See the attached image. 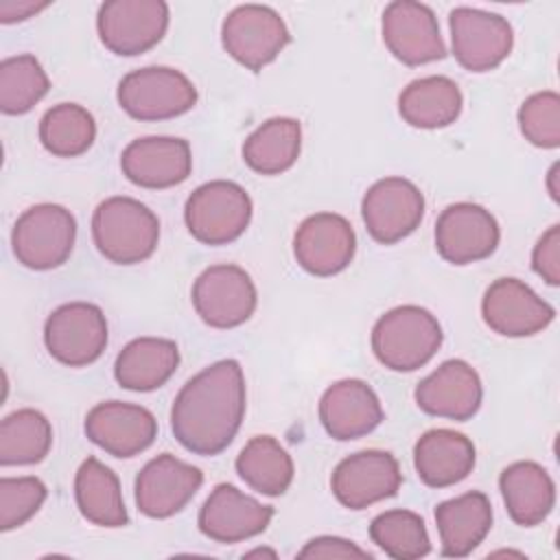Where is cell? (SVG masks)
<instances>
[{"mask_svg": "<svg viewBox=\"0 0 560 560\" xmlns=\"http://www.w3.org/2000/svg\"><path fill=\"white\" fill-rule=\"evenodd\" d=\"M238 477L265 497H280L289 490L295 466L289 451L273 435H254L236 455Z\"/></svg>", "mask_w": 560, "mask_h": 560, "instance_id": "4dcf8cb0", "label": "cell"}, {"mask_svg": "<svg viewBox=\"0 0 560 560\" xmlns=\"http://www.w3.org/2000/svg\"><path fill=\"white\" fill-rule=\"evenodd\" d=\"M44 343L48 354L61 365H90L107 346V319L92 302L61 304L46 317Z\"/></svg>", "mask_w": 560, "mask_h": 560, "instance_id": "30bf717a", "label": "cell"}, {"mask_svg": "<svg viewBox=\"0 0 560 560\" xmlns=\"http://www.w3.org/2000/svg\"><path fill=\"white\" fill-rule=\"evenodd\" d=\"M486 326L503 337H532L545 330L556 311L518 278H497L481 298Z\"/></svg>", "mask_w": 560, "mask_h": 560, "instance_id": "ac0fdd59", "label": "cell"}, {"mask_svg": "<svg viewBox=\"0 0 560 560\" xmlns=\"http://www.w3.org/2000/svg\"><path fill=\"white\" fill-rule=\"evenodd\" d=\"M532 269L549 284H560V225H551L532 249Z\"/></svg>", "mask_w": 560, "mask_h": 560, "instance_id": "74e56055", "label": "cell"}, {"mask_svg": "<svg viewBox=\"0 0 560 560\" xmlns=\"http://www.w3.org/2000/svg\"><path fill=\"white\" fill-rule=\"evenodd\" d=\"M85 435L105 453L127 459L147 451L158 438L155 416L133 402L105 400L85 416Z\"/></svg>", "mask_w": 560, "mask_h": 560, "instance_id": "d6986e66", "label": "cell"}, {"mask_svg": "<svg viewBox=\"0 0 560 560\" xmlns=\"http://www.w3.org/2000/svg\"><path fill=\"white\" fill-rule=\"evenodd\" d=\"M39 140L57 158H79L96 140L94 116L79 103H59L39 120Z\"/></svg>", "mask_w": 560, "mask_h": 560, "instance_id": "d6a6232c", "label": "cell"}, {"mask_svg": "<svg viewBox=\"0 0 560 560\" xmlns=\"http://www.w3.org/2000/svg\"><path fill=\"white\" fill-rule=\"evenodd\" d=\"M357 234L350 221L337 212L306 217L293 234L298 265L317 278L341 273L354 258Z\"/></svg>", "mask_w": 560, "mask_h": 560, "instance_id": "2e32d148", "label": "cell"}, {"mask_svg": "<svg viewBox=\"0 0 560 560\" xmlns=\"http://www.w3.org/2000/svg\"><path fill=\"white\" fill-rule=\"evenodd\" d=\"M190 298L201 322L219 330L245 324L258 304V291L252 276L232 262L203 269L192 284Z\"/></svg>", "mask_w": 560, "mask_h": 560, "instance_id": "52a82bcc", "label": "cell"}, {"mask_svg": "<svg viewBox=\"0 0 560 560\" xmlns=\"http://www.w3.org/2000/svg\"><path fill=\"white\" fill-rule=\"evenodd\" d=\"M361 217L376 243L394 245L422 223L424 195L405 177H383L363 195Z\"/></svg>", "mask_w": 560, "mask_h": 560, "instance_id": "7c38bea8", "label": "cell"}, {"mask_svg": "<svg viewBox=\"0 0 560 560\" xmlns=\"http://www.w3.org/2000/svg\"><path fill=\"white\" fill-rule=\"evenodd\" d=\"M252 212V197L241 184L214 179L190 192L184 206V221L195 241L228 245L247 230Z\"/></svg>", "mask_w": 560, "mask_h": 560, "instance_id": "277c9868", "label": "cell"}, {"mask_svg": "<svg viewBox=\"0 0 560 560\" xmlns=\"http://www.w3.org/2000/svg\"><path fill=\"white\" fill-rule=\"evenodd\" d=\"M245 376L236 359H221L177 392L171 407V431L190 453L212 457L236 438L247 407Z\"/></svg>", "mask_w": 560, "mask_h": 560, "instance_id": "6da1fadb", "label": "cell"}, {"mask_svg": "<svg viewBox=\"0 0 560 560\" xmlns=\"http://www.w3.org/2000/svg\"><path fill=\"white\" fill-rule=\"evenodd\" d=\"M171 20L162 0H109L96 15V31L103 46L120 57H136L162 42Z\"/></svg>", "mask_w": 560, "mask_h": 560, "instance_id": "ba28073f", "label": "cell"}, {"mask_svg": "<svg viewBox=\"0 0 560 560\" xmlns=\"http://www.w3.org/2000/svg\"><path fill=\"white\" fill-rule=\"evenodd\" d=\"M464 107L459 85L442 74L411 81L398 96L400 118L418 129H442L453 125Z\"/></svg>", "mask_w": 560, "mask_h": 560, "instance_id": "83f0119b", "label": "cell"}, {"mask_svg": "<svg viewBox=\"0 0 560 560\" xmlns=\"http://www.w3.org/2000/svg\"><path fill=\"white\" fill-rule=\"evenodd\" d=\"M48 7V2H31V0H2L0 2V22L2 24H13V22H22L28 20L33 15H37L39 11H44Z\"/></svg>", "mask_w": 560, "mask_h": 560, "instance_id": "ab89813d", "label": "cell"}, {"mask_svg": "<svg viewBox=\"0 0 560 560\" xmlns=\"http://www.w3.org/2000/svg\"><path fill=\"white\" fill-rule=\"evenodd\" d=\"M77 241V219L59 203H37L26 208L11 232L13 256L20 265L48 271L61 267Z\"/></svg>", "mask_w": 560, "mask_h": 560, "instance_id": "5b68a950", "label": "cell"}, {"mask_svg": "<svg viewBox=\"0 0 560 560\" xmlns=\"http://www.w3.org/2000/svg\"><path fill=\"white\" fill-rule=\"evenodd\" d=\"M451 46L457 63L468 72H488L512 52V24L490 11L457 7L448 15Z\"/></svg>", "mask_w": 560, "mask_h": 560, "instance_id": "8fae6325", "label": "cell"}, {"mask_svg": "<svg viewBox=\"0 0 560 560\" xmlns=\"http://www.w3.org/2000/svg\"><path fill=\"white\" fill-rule=\"evenodd\" d=\"M413 396L424 413L466 422L479 411L483 387L470 363L464 359H448L418 383Z\"/></svg>", "mask_w": 560, "mask_h": 560, "instance_id": "7402d4cb", "label": "cell"}, {"mask_svg": "<svg viewBox=\"0 0 560 560\" xmlns=\"http://www.w3.org/2000/svg\"><path fill=\"white\" fill-rule=\"evenodd\" d=\"M298 558H372L370 551L341 536L311 538L298 553Z\"/></svg>", "mask_w": 560, "mask_h": 560, "instance_id": "f35d334b", "label": "cell"}, {"mask_svg": "<svg viewBox=\"0 0 560 560\" xmlns=\"http://www.w3.org/2000/svg\"><path fill=\"white\" fill-rule=\"evenodd\" d=\"M52 446V427L48 418L31 407L4 416L0 424V464L31 466L39 464Z\"/></svg>", "mask_w": 560, "mask_h": 560, "instance_id": "1f68e13d", "label": "cell"}, {"mask_svg": "<svg viewBox=\"0 0 560 560\" xmlns=\"http://www.w3.org/2000/svg\"><path fill=\"white\" fill-rule=\"evenodd\" d=\"M50 90V79L31 52L13 55L0 63V109L7 116L31 112Z\"/></svg>", "mask_w": 560, "mask_h": 560, "instance_id": "836d02e7", "label": "cell"}, {"mask_svg": "<svg viewBox=\"0 0 560 560\" xmlns=\"http://www.w3.org/2000/svg\"><path fill=\"white\" fill-rule=\"evenodd\" d=\"M245 556L247 558H254V556H271V558H276V551H271V549H254V551H247Z\"/></svg>", "mask_w": 560, "mask_h": 560, "instance_id": "b9f144b4", "label": "cell"}, {"mask_svg": "<svg viewBox=\"0 0 560 560\" xmlns=\"http://www.w3.org/2000/svg\"><path fill=\"white\" fill-rule=\"evenodd\" d=\"M92 238L109 262L138 265L158 249L160 221L142 201L114 195L96 206L92 214Z\"/></svg>", "mask_w": 560, "mask_h": 560, "instance_id": "7a4b0ae2", "label": "cell"}, {"mask_svg": "<svg viewBox=\"0 0 560 560\" xmlns=\"http://www.w3.org/2000/svg\"><path fill=\"white\" fill-rule=\"evenodd\" d=\"M385 413L376 392L361 378L332 383L319 398V420L324 431L339 442L372 433Z\"/></svg>", "mask_w": 560, "mask_h": 560, "instance_id": "603a6c76", "label": "cell"}, {"mask_svg": "<svg viewBox=\"0 0 560 560\" xmlns=\"http://www.w3.org/2000/svg\"><path fill=\"white\" fill-rule=\"evenodd\" d=\"M116 98L131 118L155 122L190 112L197 103V88L175 68L144 66L120 79Z\"/></svg>", "mask_w": 560, "mask_h": 560, "instance_id": "8992f818", "label": "cell"}, {"mask_svg": "<svg viewBox=\"0 0 560 560\" xmlns=\"http://www.w3.org/2000/svg\"><path fill=\"white\" fill-rule=\"evenodd\" d=\"M273 508L241 492L232 483H219L203 501L197 525L201 534L214 542L232 545L262 534L271 518Z\"/></svg>", "mask_w": 560, "mask_h": 560, "instance_id": "44dd1931", "label": "cell"}, {"mask_svg": "<svg viewBox=\"0 0 560 560\" xmlns=\"http://www.w3.org/2000/svg\"><path fill=\"white\" fill-rule=\"evenodd\" d=\"M46 483L37 477L0 479V529L11 532L33 518L46 501Z\"/></svg>", "mask_w": 560, "mask_h": 560, "instance_id": "8d00e7d4", "label": "cell"}, {"mask_svg": "<svg viewBox=\"0 0 560 560\" xmlns=\"http://www.w3.org/2000/svg\"><path fill=\"white\" fill-rule=\"evenodd\" d=\"M499 490L510 518L521 527L540 525L556 505V483L536 462H514L499 475Z\"/></svg>", "mask_w": 560, "mask_h": 560, "instance_id": "484cf974", "label": "cell"}, {"mask_svg": "<svg viewBox=\"0 0 560 560\" xmlns=\"http://www.w3.org/2000/svg\"><path fill=\"white\" fill-rule=\"evenodd\" d=\"M302 151V125L289 116H276L254 129L243 142V162L258 175L289 171Z\"/></svg>", "mask_w": 560, "mask_h": 560, "instance_id": "f546056e", "label": "cell"}, {"mask_svg": "<svg viewBox=\"0 0 560 560\" xmlns=\"http://www.w3.org/2000/svg\"><path fill=\"white\" fill-rule=\"evenodd\" d=\"M402 486L396 457L387 451L365 448L343 457L330 477L335 499L348 510H363L394 497Z\"/></svg>", "mask_w": 560, "mask_h": 560, "instance_id": "5bb4252c", "label": "cell"}, {"mask_svg": "<svg viewBox=\"0 0 560 560\" xmlns=\"http://www.w3.org/2000/svg\"><path fill=\"white\" fill-rule=\"evenodd\" d=\"M477 462L475 444L453 429H431L413 446V466L429 488H448L464 481Z\"/></svg>", "mask_w": 560, "mask_h": 560, "instance_id": "cb8c5ba5", "label": "cell"}, {"mask_svg": "<svg viewBox=\"0 0 560 560\" xmlns=\"http://www.w3.org/2000/svg\"><path fill=\"white\" fill-rule=\"evenodd\" d=\"M381 33L387 50L405 66H424L446 57L435 13L413 0H394L385 7Z\"/></svg>", "mask_w": 560, "mask_h": 560, "instance_id": "9a60e30c", "label": "cell"}, {"mask_svg": "<svg viewBox=\"0 0 560 560\" xmlns=\"http://www.w3.org/2000/svg\"><path fill=\"white\" fill-rule=\"evenodd\" d=\"M120 168L122 175L140 188H173L192 173L190 144L173 136L136 138L122 149Z\"/></svg>", "mask_w": 560, "mask_h": 560, "instance_id": "ffe728a7", "label": "cell"}, {"mask_svg": "<svg viewBox=\"0 0 560 560\" xmlns=\"http://www.w3.org/2000/svg\"><path fill=\"white\" fill-rule=\"evenodd\" d=\"M499 238L494 214L472 201L446 206L435 221V249L451 265H470L492 256Z\"/></svg>", "mask_w": 560, "mask_h": 560, "instance_id": "4fadbf2b", "label": "cell"}, {"mask_svg": "<svg viewBox=\"0 0 560 560\" xmlns=\"http://www.w3.org/2000/svg\"><path fill=\"white\" fill-rule=\"evenodd\" d=\"M74 499L81 516L98 527H125L129 514L116 472L96 457L81 462L74 477Z\"/></svg>", "mask_w": 560, "mask_h": 560, "instance_id": "f1b7e54d", "label": "cell"}, {"mask_svg": "<svg viewBox=\"0 0 560 560\" xmlns=\"http://www.w3.org/2000/svg\"><path fill=\"white\" fill-rule=\"evenodd\" d=\"M444 339L438 317L416 304L383 313L372 328V352L394 372H413L427 365Z\"/></svg>", "mask_w": 560, "mask_h": 560, "instance_id": "3957f363", "label": "cell"}, {"mask_svg": "<svg viewBox=\"0 0 560 560\" xmlns=\"http://www.w3.org/2000/svg\"><path fill=\"white\" fill-rule=\"evenodd\" d=\"M179 365V348L173 339L138 337L129 341L114 361V376L131 392H153L162 387Z\"/></svg>", "mask_w": 560, "mask_h": 560, "instance_id": "4316f807", "label": "cell"}, {"mask_svg": "<svg viewBox=\"0 0 560 560\" xmlns=\"http://www.w3.org/2000/svg\"><path fill=\"white\" fill-rule=\"evenodd\" d=\"M372 542L396 560H416L431 551L427 525L411 510H385L370 523Z\"/></svg>", "mask_w": 560, "mask_h": 560, "instance_id": "e575fe53", "label": "cell"}, {"mask_svg": "<svg viewBox=\"0 0 560 560\" xmlns=\"http://www.w3.org/2000/svg\"><path fill=\"white\" fill-rule=\"evenodd\" d=\"M203 483V472L171 453L149 459L136 477L138 510L149 518H168L182 512Z\"/></svg>", "mask_w": 560, "mask_h": 560, "instance_id": "e0dca14e", "label": "cell"}, {"mask_svg": "<svg viewBox=\"0 0 560 560\" xmlns=\"http://www.w3.org/2000/svg\"><path fill=\"white\" fill-rule=\"evenodd\" d=\"M435 525L442 556L464 558L483 542L492 527L490 499L479 490L446 499L435 508Z\"/></svg>", "mask_w": 560, "mask_h": 560, "instance_id": "d4e9b609", "label": "cell"}, {"mask_svg": "<svg viewBox=\"0 0 560 560\" xmlns=\"http://www.w3.org/2000/svg\"><path fill=\"white\" fill-rule=\"evenodd\" d=\"M518 127L527 142L540 149L560 147V96L542 90L527 96L518 107Z\"/></svg>", "mask_w": 560, "mask_h": 560, "instance_id": "d590c367", "label": "cell"}, {"mask_svg": "<svg viewBox=\"0 0 560 560\" xmlns=\"http://www.w3.org/2000/svg\"><path fill=\"white\" fill-rule=\"evenodd\" d=\"M291 33L278 11L265 4H241L221 24L225 52L252 72L269 66L289 46Z\"/></svg>", "mask_w": 560, "mask_h": 560, "instance_id": "9c48e42d", "label": "cell"}, {"mask_svg": "<svg viewBox=\"0 0 560 560\" xmlns=\"http://www.w3.org/2000/svg\"><path fill=\"white\" fill-rule=\"evenodd\" d=\"M556 179H558V162L551 164L549 173H547V188H549V195L553 201H558V186H556Z\"/></svg>", "mask_w": 560, "mask_h": 560, "instance_id": "60d3db41", "label": "cell"}]
</instances>
